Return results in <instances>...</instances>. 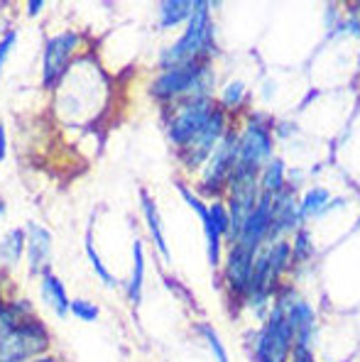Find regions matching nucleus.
Here are the masks:
<instances>
[{
  "mask_svg": "<svg viewBox=\"0 0 360 362\" xmlns=\"http://www.w3.org/2000/svg\"><path fill=\"white\" fill-rule=\"evenodd\" d=\"M257 255H260L257 250H250L240 243L228 245V252H226L223 279H226V286H228V294L240 303H245L248 286H250Z\"/></svg>",
  "mask_w": 360,
  "mask_h": 362,
  "instance_id": "obj_9",
  "label": "nucleus"
},
{
  "mask_svg": "<svg viewBox=\"0 0 360 362\" xmlns=\"http://www.w3.org/2000/svg\"><path fill=\"white\" fill-rule=\"evenodd\" d=\"M311 252H314V245H311L309 230L299 228V230H296V235H294V243H292L294 262H304V259H309V257H311Z\"/></svg>",
  "mask_w": 360,
  "mask_h": 362,
  "instance_id": "obj_26",
  "label": "nucleus"
},
{
  "mask_svg": "<svg viewBox=\"0 0 360 362\" xmlns=\"http://www.w3.org/2000/svg\"><path fill=\"white\" fill-rule=\"evenodd\" d=\"M262 252L267 255V262H269V269H272V276L277 281H282V276L287 274L289 267H292V262H294L292 243H289L287 238H279V240L265 245Z\"/></svg>",
  "mask_w": 360,
  "mask_h": 362,
  "instance_id": "obj_16",
  "label": "nucleus"
},
{
  "mask_svg": "<svg viewBox=\"0 0 360 362\" xmlns=\"http://www.w3.org/2000/svg\"><path fill=\"white\" fill-rule=\"evenodd\" d=\"M86 255H88V262H91V267L96 269L98 279L103 281V284H108V286H115V284H118V281H115V276L110 274L108 269H105V264H103V262H100L96 247H93V235H91V230L86 233Z\"/></svg>",
  "mask_w": 360,
  "mask_h": 362,
  "instance_id": "obj_25",
  "label": "nucleus"
},
{
  "mask_svg": "<svg viewBox=\"0 0 360 362\" xmlns=\"http://www.w3.org/2000/svg\"><path fill=\"white\" fill-rule=\"evenodd\" d=\"M236 162H238V130L236 127H228L204 167V179L199 181V199L221 201V196L228 194V181L233 169H236Z\"/></svg>",
  "mask_w": 360,
  "mask_h": 362,
  "instance_id": "obj_3",
  "label": "nucleus"
},
{
  "mask_svg": "<svg viewBox=\"0 0 360 362\" xmlns=\"http://www.w3.org/2000/svg\"><path fill=\"white\" fill-rule=\"evenodd\" d=\"M79 45L76 32H62L57 37H50L45 45V62H42V76L45 86H54L66 74V66L74 57V49Z\"/></svg>",
  "mask_w": 360,
  "mask_h": 362,
  "instance_id": "obj_10",
  "label": "nucleus"
},
{
  "mask_svg": "<svg viewBox=\"0 0 360 362\" xmlns=\"http://www.w3.org/2000/svg\"><path fill=\"white\" fill-rule=\"evenodd\" d=\"M287 186V164L279 157L269 159L260 172V194H279Z\"/></svg>",
  "mask_w": 360,
  "mask_h": 362,
  "instance_id": "obj_20",
  "label": "nucleus"
},
{
  "mask_svg": "<svg viewBox=\"0 0 360 362\" xmlns=\"http://www.w3.org/2000/svg\"><path fill=\"white\" fill-rule=\"evenodd\" d=\"M248 100V86L245 81H240V78H236V81L226 83L223 90H221V98H219V105L223 110H240L243 105H245Z\"/></svg>",
  "mask_w": 360,
  "mask_h": 362,
  "instance_id": "obj_23",
  "label": "nucleus"
},
{
  "mask_svg": "<svg viewBox=\"0 0 360 362\" xmlns=\"http://www.w3.org/2000/svg\"><path fill=\"white\" fill-rule=\"evenodd\" d=\"M50 338L40 321L18 323L13 333L0 338V362H25L47 350Z\"/></svg>",
  "mask_w": 360,
  "mask_h": 362,
  "instance_id": "obj_7",
  "label": "nucleus"
},
{
  "mask_svg": "<svg viewBox=\"0 0 360 362\" xmlns=\"http://www.w3.org/2000/svg\"><path fill=\"white\" fill-rule=\"evenodd\" d=\"M192 13H194L192 0H164V3H160V28L162 30L179 28V25L189 23Z\"/></svg>",
  "mask_w": 360,
  "mask_h": 362,
  "instance_id": "obj_18",
  "label": "nucleus"
},
{
  "mask_svg": "<svg viewBox=\"0 0 360 362\" xmlns=\"http://www.w3.org/2000/svg\"><path fill=\"white\" fill-rule=\"evenodd\" d=\"M42 299L50 303L52 308L57 311V316L64 318L66 313H71V301L66 299V289L50 269L42 274Z\"/></svg>",
  "mask_w": 360,
  "mask_h": 362,
  "instance_id": "obj_17",
  "label": "nucleus"
},
{
  "mask_svg": "<svg viewBox=\"0 0 360 362\" xmlns=\"http://www.w3.org/2000/svg\"><path fill=\"white\" fill-rule=\"evenodd\" d=\"M35 362H57V360H50V358H40V360H35Z\"/></svg>",
  "mask_w": 360,
  "mask_h": 362,
  "instance_id": "obj_35",
  "label": "nucleus"
},
{
  "mask_svg": "<svg viewBox=\"0 0 360 362\" xmlns=\"http://www.w3.org/2000/svg\"><path fill=\"white\" fill-rule=\"evenodd\" d=\"M28 262L33 274H45L47 264H50V255H52V235L45 226L40 223H28Z\"/></svg>",
  "mask_w": 360,
  "mask_h": 362,
  "instance_id": "obj_13",
  "label": "nucleus"
},
{
  "mask_svg": "<svg viewBox=\"0 0 360 362\" xmlns=\"http://www.w3.org/2000/svg\"><path fill=\"white\" fill-rule=\"evenodd\" d=\"M179 194H182V199L187 201L189 206H192L194 211L199 213L201 223H204V233H206V243H209V262L219 264L221 262V247H223V240H221L219 235H216L214 226H211V216H209V206L204 204V199H199L197 194H192L189 189H184L182 184H179Z\"/></svg>",
  "mask_w": 360,
  "mask_h": 362,
  "instance_id": "obj_14",
  "label": "nucleus"
},
{
  "mask_svg": "<svg viewBox=\"0 0 360 362\" xmlns=\"http://www.w3.org/2000/svg\"><path fill=\"white\" fill-rule=\"evenodd\" d=\"M214 8H216L214 3H204V0L194 3V13L189 18L184 35L169 49L162 52V59H160L162 69L211 59V54L216 52V40H214L216 32H214V20H211V10Z\"/></svg>",
  "mask_w": 360,
  "mask_h": 362,
  "instance_id": "obj_1",
  "label": "nucleus"
},
{
  "mask_svg": "<svg viewBox=\"0 0 360 362\" xmlns=\"http://www.w3.org/2000/svg\"><path fill=\"white\" fill-rule=\"evenodd\" d=\"M140 204H142V218H145V226H147V230H150L152 243H155L157 252H160L162 257L169 262V245H167V240H164V228H162V221H160V213H157L155 201H152V196L147 194V191H142Z\"/></svg>",
  "mask_w": 360,
  "mask_h": 362,
  "instance_id": "obj_15",
  "label": "nucleus"
},
{
  "mask_svg": "<svg viewBox=\"0 0 360 362\" xmlns=\"http://www.w3.org/2000/svg\"><path fill=\"white\" fill-rule=\"evenodd\" d=\"M5 159V127L3 122H0V162Z\"/></svg>",
  "mask_w": 360,
  "mask_h": 362,
  "instance_id": "obj_33",
  "label": "nucleus"
},
{
  "mask_svg": "<svg viewBox=\"0 0 360 362\" xmlns=\"http://www.w3.org/2000/svg\"><path fill=\"white\" fill-rule=\"evenodd\" d=\"M294 130H296L294 122H279V125H277V137H282V140H289V137H292L289 132H294Z\"/></svg>",
  "mask_w": 360,
  "mask_h": 362,
  "instance_id": "obj_31",
  "label": "nucleus"
},
{
  "mask_svg": "<svg viewBox=\"0 0 360 362\" xmlns=\"http://www.w3.org/2000/svg\"><path fill=\"white\" fill-rule=\"evenodd\" d=\"M71 313L76 318H81V321H96V318L100 316L98 306H93L91 301H83V299L71 301Z\"/></svg>",
  "mask_w": 360,
  "mask_h": 362,
  "instance_id": "obj_29",
  "label": "nucleus"
},
{
  "mask_svg": "<svg viewBox=\"0 0 360 362\" xmlns=\"http://www.w3.org/2000/svg\"><path fill=\"white\" fill-rule=\"evenodd\" d=\"M209 216H211V226H214L216 235L221 240H228L231 235V213H228V206L223 201H214L209 206Z\"/></svg>",
  "mask_w": 360,
  "mask_h": 362,
  "instance_id": "obj_24",
  "label": "nucleus"
},
{
  "mask_svg": "<svg viewBox=\"0 0 360 362\" xmlns=\"http://www.w3.org/2000/svg\"><path fill=\"white\" fill-rule=\"evenodd\" d=\"M199 333H201V338L209 343V348H211V353H214L216 360H219V362H228V353H226L223 343H221V338L216 335L214 328H211V326H199Z\"/></svg>",
  "mask_w": 360,
  "mask_h": 362,
  "instance_id": "obj_27",
  "label": "nucleus"
},
{
  "mask_svg": "<svg viewBox=\"0 0 360 362\" xmlns=\"http://www.w3.org/2000/svg\"><path fill=\"white\" fill-rule=\"evenodd\" d=\"M216 86V74L211 62H189L179 66L164 69L152 81V98L155 100H189V98H211Z\"/></svg>",
  "mask_w": 360,
  "mask_h": 362,
  "instance_id": "obj_2",
  "label": "nucleus"
},
{
  "mask_svg": "<svg viewBox=\"0 0 360 362\" xmlns=\"http://www.w3.org/2000/svg\"><path fill=\"white\" fill-rule=\"evenodd\" d=\"M3 211H5V204H3V201H0V216H3Z\"/></svg>",
  "mask_w": 360,
  "mask_h": 362,
  "instance_id": "obj_36",
  "label": "nucleus"
},
{
  "mask_svg": "<svg viewBox=\"0 0 360 362\" xmlns=\"http://www.w3.org/2000/svg\"><path fill=\"white\" fill-rule=\"evenodd\" d=\"M5 313H8V306H5V303H0V318H3Z\"/></svg>",
  "mask_w": 360,
  "mask_h": 362,
  "instance_id": "obj_34",
  "label": "nucleus"
},
{
  "mask_svg": "<svg viewBox=\"0 0 360 362\" xmlns=\"http://www.w3.org/2000/svg\"><path fill=\"white\" fill-rule=\"evenodd\" d=\"M333 35H346V37H356L360 40V15H346L336 23Z\"/></svg>",
  "mask_w": 360,
  "mask_h": 362,
  "instance_id": "obj_28",
  "label": "nucleus"
},
{
  "mask_svg": "<svg viewBox=\"0 0 360 362\" xmlns=\"http://www.w3.org/2000/svg\"><path fill=\"white\" fill-rule=\"evenodd\" d=\"M331 194L326 189H309L304 196L299 199V221H309V218H321L324 213H328L331 206Z\"/></svg>",
  "mask_w": 360,
  "mask_h": 362,
  "instance_id": "obj_19",
  "label": "nucleus"
},
{
  "mask_svg": "<svg viewBox=\"0 0 360 362\" xmlns=\"http://www.w3.org/2000/svg\"><path fill=\"white\" fill-rule=\"evenodd\" d=\"M13 45H15V32H8V35L0 40V66L5 64V59H8V54H10V49H13Z\"/></svg>",
  "mask_w": 360,
  "mask_h": 362,
  "instance_id": "obj_30",
  "label": "nucleus"
},
{
  "mask_svg": "<svg viewBox=\"0 0 360 362\" xmlns=\"http://www.w3.org/2000/svg\"><path fill=\"white\" fill-rule=\"evenodd\" d=\"M42 8H45V3H37V0H35V3L28 5V15H30V18H35V15L40 13Z\"/></svg>",
  "mask_w": 360,
  "mask_h": 362,
  "instance_id": "obj_32",
  "label": "nucleus"
},
{
  "mask_svg": "<svg viewBox=\"0 0 360 362\" xmlns=\"http://www.w3.org/2000/svg\"><path fill=\"white\" fill-rule=\"evenodd\" d=\"M269 238H272V194H260V201L248 216V221L243 223L236 243L260 252L269 243Z\"/></svg>",
  "mask_w": 360,
  "mask_h": 362,
  "instance_id": "obj_11",
  "label": "nucleus"
},
{
  "mask_svg": "<svg viewBox=\"0 0 360 362\" xmlns=\"http://www.w3.org/2000/svg\"><path fill=\"white\" fill-rule=\"evenodd\" d=\"M226 122H228V113L219 105V108L214 110V115L209 118V122H206V125L197 132V137L179 150L182 152L179 154V159H182V164L189 169V172H197V169H201L211 159L216 145H219L221 137H223L226 130H228Z\"/></svg>",
  "mask_w": 360,
  "mask_h": 362,
  "instance_id": "obj_8",
  "label": "nucleus"
},
{
  "mask_svg": "<svg viewBox=\"0 0 360 362\" xmlns=\"http://www.w3.org/2000/svg\"><path fill=\"white\" fill-rule=\"evenodd\" d=\"M25 240H28V238H25V230H20V228L5 233V238L0 240V259H3L5 264L18 262L25 252Z\"/></svg>",
  "mask_w": 360,
  "mask_h": 362,
  "instance_id": "obj_22",
  "label": "nucleus"
},
{
  "mask_svg": "<svg viewBox=\"0 0 360 362\" xmlns=\"http://www.w3.org/2000/svg\"><path fill=\"white\" fill-rule=\"evenodd\" d=\"M142 284H145V252H142V243L135 240L132 245V276L128 281V296L132 303H140Z\"/></svg>",
  "mask_w": 360,
  "mask_h": 362,
  "instance_id": "obj_21",
  "label": "nucleus"
},
{
  "mask_svg": "<svg viewBox=\"0 0 360 362\" xmlns=\"http://www.w3.org/2000/svg\"><path fill=\"white\" fill-rule=\"evenodd\" d=\"M219 108L214 98H189V100H182L179 103V110L172 115L167 125V135H169V142L177 145L182 150L184 145L197 137V132L201 127L209 122V118L214 115V110Z\"/></svg>",
  "mask_w": 360,
  "mask_h": 362,
  "instance_id": "obj_6",
  "label": "nucleus"
},
{
  "mask_svg": "<svg viewBox=\"0 0 360 362\" xmlns=\"http://www.w3.org/2000/svg\"><path fill=\"white\" fill-rule=\"evenodd\" d=\"M294 333L287 323L284 311L272 306L267 321L252 338V358L255 362H287L292 358Z\"/></svg>",
  "mask_w": 360,
  "mask_h": 362,
  "instance_id": "obj_4",
  "label": "nucleus"
},
{
  "mask_svg": "<svg viewBox=\"0 0 360 362\" xmlns=\"http://www.w3.org/2000/svg\"><path fill=\"white\" fill-rule=\"evenodd\" d=\"M287 316V323L294 333V343L299 345H311V338H314L316 331V311L306 299L296 296V299L289 303V308L284 311Z\"/></svg>",
  "mask_w": 360,
  "mask_h": 362,
  "instance_id": "obj_12",
  "label": "nucleus"
},
{
  "mask_svg": "<svg viewBox=\"0 0 360 362\" xmlns=\"http://www.w3.org/2000/svg\"><path fill=\"white\" fill-rule=\"evenodd\" d=\"M269 159H274L272 122L260 113L248 115L243 130L238 132V164L262 172Z\"/></svg>",
  "mask_w": 360,
  "mask_h": 362,
  "instance_id": "obj_5",
  "label": "nucleus"
}]
</instances>
